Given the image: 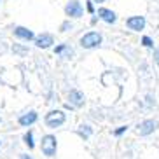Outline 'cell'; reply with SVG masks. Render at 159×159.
I'll use <instances>...</instances> for the list:
<instances>
[{
    "label": "cell",
    "instance_id": "cell-1",
    "mask_svg": "<svg viewBox=\"0 0 159 159\" xmlns=\"http://www.w3.org/2000/svg\"><path fill=\"white\" fill-rule=\"evenodd\" d=\"M102 44V35L96 32H89L86 33L84 37H80V46L86 47V49H91V47H96Z\"/></svg>",
    "mask_w": 159,
    "mask_h": 159
},
{
    "label": "cell",
    "instance_id": "cell-2",
    "mask_svg": "<svg viewBox=\"0 0 159 159\" xmlns=\"http://www.w3.org/2000/svg\"><path fill=\"white\" fill-rule=\"evenodd\" d=\"M40 149H42V152L47 156V157H52V156L56 154V138H54L52 135H46L42 138Z\"/></svg>",
    "mask_w": 159,
    "mask_h": 159
},
{
    "label": "cell",
    "instance_id": "cell-3",
    "mask_svg": "<svg viewBox=\"0 0 159 159\" xmlns=\"http://www.w3.org/2000/svg\"><path fill=\"white\" fill-rule=\"evenodd\" d=\"M65 114L61 112V110H52V112H49L46 116V124L49 128H58V126H61L63 122H65Z\"/></svg>",
    "mask_w": 159,
    "mask_h": 159
},
{
    "label": "cell",
    "instance_id": "cell-4",
    "mask_svg": "<svg viewBox=\"0 0 159 159\" xmlns=\"http://www.w3.org/2000/svg\"><path fill=\"white\" fill-rule=\"evenodd\" d=\"M65 12H66V16H70V18H80V16H82V5H80V2H77V0H72V2L66 4Z\"/></svg>",
    "mask_w": 159,
    "mask_h": 159
},
{
    "label": "cell",
    "instance_id": "cell-5",
    "mask_svg": "<svg viewBox=\"0 0 159 159\" xmlns=\"http://www.w3.org/2000/svg\"><path fill=\"white\" fill-rule=\"evenodd\" d=\"M126 25H128V28L129 30L140 32V30L145 28V18L143 16H131V18H128Z\"/></svg>",
    "mask_w": 159,
    "mask_h": 159
},
{
    "label": "cell",
    "instance_id": "cell-6",
    "mask_svg": "<svg viewBox=\"0 0 159 159\" xmlns=\"http://www.w3.org/2000/svg\"><path fill=\"white\" fill-rule=\"evenodd\" d=\"M156 126H157V122H156V121H152V119H147V121H143L140 126H138V135H142V136L150 135V133L156 129Z\"/></svg>",
    "mask_w": 159,
    "mask_h": 159
},
{
    "label": "cell",
    "instance_id": "cell-7",
    "mask_svg": "<svg viewBox=\"0 0 159 159\" xmlns=\"http://www.w3.org/2000/svg\"><path fill=\"white\" fill-rule=\"evenodd\" d=\"M35 44H37V47L46 49V47H49L52 44V35H49V33H42V35H39V37L35 39Z\"/></svg>",
    "mask_w": 159,
    "mask_h": 159
},
{
    "label": "cell",
    "instance_id": "cell-8",
    "mask_svg": "<svg viewBox=\"0 0 159 159\" xmlns=\"http://www.w3.org/2000/svg\"><path fill=\"white\" fill-rule=\"evenodd\" d=\"M37 119H39L37 112H28V114L19 117V124L21 126H32L33 122H37Z\"/></svg>",
    "mask_w": 159,
    "mask_h": 159
},
{
    "label": "cell",
    "instance_id": "cell-9",
    "mask_svg": "<svg viewBox=\"0 0 159 159\" xmlns=\"http://www.w3.org/2000/svg\"><path fill=\"white\" fill-rule=\"evenodd\" d=\"M14 35L19 39H23V40H32L33 39V32L28 28H25V26H16L14 28Z\"/></svg>",
    "mask_w": 159,
    "mask_h": 159
},
{
    "label": "cell",
    "instance_id": "cell-10",
    "mask_svg": "<svg viewBox=\"0 0 159 159\" xmlns=\"http://www.w3.org/2000/svg\"><path fill=\"white\" fill-rule=\"evenodd\" d=\"M98 16L103 19V21H107V23H116V19H117L116 12L110 11V9H100L98 11Z\"/></svg>",
    "mask_w": 159,
    "mask_h": 159
},
{
    "label": "cell",
    "instance_id": "cell-11",
    "mask_svg": "<svg viewBox=\"0 0 159 159\" xmlns=\"http://www.w3.org/2000/svg\"><path fill=\"white\" fill-rule=\"evenodd\" d=\"M70 103L74 105V107H82V103H84V96H82V93L80 91H70Z\"/></svg>",
    "mask_w": 159,
    "mask_h": 159
},
{
    "label": "cell",
    "instance_id": "cell-12",
    "mask_svg": "<svg viewBox=\"0 0 159 159\" xmlns=\"http://www.w3.org/2000/svg\"><path fill=\"white\" fill-rule=\"evenodd\" d=\"M91 133H93V129H91L89 126H80V129H79V135L84 136V138H89Z\"/></svg>",
    "mask_w": 159,
    "mask_h": 159
},
{
    "label": "cell",
    "instance_id": "cell-13",
    "mask_svg": "<svg viewBox=\"0 0 159 159\" xmlns=\"http://www.w3.org/2000/svg\"><path fill=\"white\" fill-rule=\"evenodd\" d=\"M25 143L28 145L30 149H33V135H32V131H28V133L25 135Z\"/></svg>",
    "mask_w": 159,
    "mask_h": 159
},
{
    "label": "cell",
    "instance_id": "cell-14",
    "mask_svg": "<svg viewBox=\"0 0 159 159\" xmlns=\"http://www.w3.org/2000/svg\"><path fill=\"white\" fill-rule=\"evenodd\" d=\"M142 42H143L145 47H152V46H154V42H152V39H150V37H143V39H142Z\"/></svg>",
    "mask_w": 159,
    "mask_h": 159
},
{
    "label": "cell",
    "instance_id": "cell-15",
    "mask_svg": "<svg viewBox=\"0 0 159 159\" xmlns=\"http://www.w3.org/2000/svg\"><path fill=\"white\" fill-rule=\"evenodd\" d=\"M126 129H128V126H121L119 129H116V131H114V135H116V136H119V135H122V133H124Z\"/></svg>",
    "mask_w": 159,
    "mask_h": 159
},
{
    "label": "cell",
    "instance_id": "cell-16",
    "mask_svg": "<svg viewBox=\"0 0 159 159\" xmlns=\"http://www.w3.org/2000/svg\"><path fill=\"white\" fill-rule=\"evenodd\" d=\"M154 61H156V63L159 65V47H157V49L154 51Z\"/></svg>",
    "mask_w": 159,
    "mask_h": 159
},
{
    "label": "cell",
    "instance_id": "cell-17",
    "mask_svg": "<svg viewBox=\"0 0 159 159\" xmlns=\"http://www.w3.org/2000/svg\"><path fill=\"white\" fill-rule=\"evenodd\" d=\"M88 11H89V12H93V4H91V2L88 4Z\"/></svg>",
    "mask_w": 159,
    "mask_h": 159
},
{
    "label": "cell",
    "instance_id": "cell-18",
    "mask_svg": "<svg viewBox=\"0 0 159 159\" xmlns=\"http://www.w3.org/2000/svg\"><path fill=\"white\" fill-rule=\"evenodd\" d=\"M21 159H32V157H30V156H25V154H23V156H21Z\"/></svg>",
    "mask_w": 159,
    "mask_h": 159
},
{
    "label": "cell",
    "instance_id": "cell-19",
    "mask_svg": "<svg viewBox=\"0 0 159 159\" xmlns=\"http://www.w3.org/2000/svg\"><path fill=\"white\" fill-rule=\"evenodd\" d=\"M94 2H105V0H94Z\"/></svg>",
    "mask_w": 159,
    "mask_h": 159
}]
</instances>
